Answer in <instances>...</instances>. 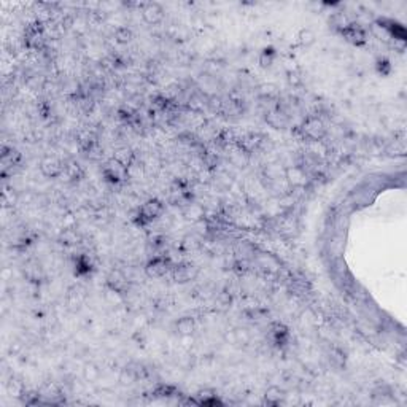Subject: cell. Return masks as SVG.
<instances>
[{
  "label": "cell",
  "mask_w": 407,
  "mask_h": 407,
  "mask_svg": "<svg viewBox=\"0 0 407 407\" xmlns=\"http://www.w3.org/2000/svg\"><path fill=\"white\" fill-rule=\"evenodd\" d=\"M297 38L302 46H310V45L315 42V34H314V30H310V29H302L299 32Z\"/></svg>",
  "instance_id": "cell-11"
},
{
  "label": "cell",
  "mask_w": 407,
  "mask_h": 407,
  "mask_svg": "<svg viewBox=\"0 0 407 407\" xmlns=\"http://www.w3.org/2000/svg\"><path fill=\"white\" fill-rule=\"evenodd\" d=\"M194 275H196V272H193V266H189V264L177 266L175 271H174V278L180 283L188 282V280H191Z\"/></svg>",
  "instance_id": "cell-8"
},
{
  "label": "cell",
  "mask_w": 407,
  "mask_h": 407,
  "mask_svg": "<svg viewBox=\"0 0 407 407\" xmlns=\"http://www.w3.org/2000/svg\"><path fill=\"white\" fill-rule=\"evenodd\" d=\"M114 37H116V42L118 43H129L132 38H134V32L123 25V27H118L116 32H114Z\"/></svg>",
  "instance_id": "cell-10"
},
{
  "label": "cell",
  "mask_w": 407,
  "mask_h": 407,
  "mask_svg": "<svg viewBox=\"0 0 407 407\" xmlns=\"http://www.w3.org/2000/svg\"><path fill=\"white\" fill-rule=\"evenodd\" d=\"M142 15H143V19L146 23L155 25V24H159L164 19V10H162V6L158 5V3H146L143 6V10H142Z\"/></svg>",
  "instance_id": "cell-5"
},
{
  "label": "cell",
  "mask_w": 407,
  "mask_h": 407,
  "mask_svg": "<svg viewBox=\"0 0 407 407\" xmlns=\"http://www.w3.org/2000/svg\"><path fill=\"white\" fill-rule=\"evenodd\" d=\"M196 329V323H194V318L191 317H183L180 320L177 321V331L178 334L181 336H191L194 333Z\"/></svg>",
  "instance_id": "cell-7"
},
{
  "label": "cell",
  "mask_w": 407,
  "mask_h": 407,
  "mask_svg": "<svg viewBox=\"0 0 407 407\" xmlns=\"http://www.w3.org/2000/svg\"><path fill=\"white\" fill-rule=\"evenodd\" d=\"M40 169L43 172V175H46V177H57V175H61L62 172H64V165H62V162L56 156H46V158L42 159Z\"/></svg>",
  "instance_id": "cell-4"
},
{
  "label": "cell",
  "mask_w": 407,
  "mask_h": 407,
  "mask_svg": "<svg viewBox=\"0 0 407 407\" xmlns=\"http://www.w3.org/2000/svg\"><path fill=\"white\" fill-rule=\"evenodd\" d=\"M136 379H137V374H136V371H134V369H131V367L123 369V371H121V374H119V382H121V384H124V385L134 384V382H136Z\"/></svg>",
  "instance_id": "cell-12"
},
{
  "label": "cell",
  "mask_w": 407,
  "mask_h": 407,
  "mask_svg": "<svg viewBox=\"0 0 407 407\" xmlns=\"http://www.w3.org/2000/svg\"><path fill=\"white\" fill-rule=\"evenodd\" d=\"M342 34L350 43H353V45H362L366 42V32L356 24L345 25V27L342 29Z\"/></svg>",
  "instance_id": "cell-6"
},
{
  "label": "cell",
  "mask_w": 407,
  "mask_h": 407,
  "mask_svg": "<svg viewBox=\"0 0 407 407\" xmlns=\"http://www.w3.org/2000/svg\"><path fill=\"white\" fill-rule=\"evenodd\" d=\"M283 398H285V393H283V390H280L278 386H271L269 390L266 391V394H264L266 403L267 404H272V406L280 404L283 401Z\"/></svg>",
  "instance_id": "cell-9"
},
{
  "label": "cell",
  "mask_w": 407,
  "mask_h": 407,
  "mask_svg": "<svg viewBox=\"0 0 407 407\" xmlns=\"http://www.w3.org/2000/svg\"><path fill=\"white\" fill-rule=\"evenodd\" d=\"M302 134L304 137H307L310 140H321L326 134V127L324 123L317 116H310L304 121L302 124Z\"/></svg>",
  "instance_id": "cell-1"
},
{
  "label": "cell",
  "mask_w": 407,
  "mask_h": 407,
  "mask_svg": "<svg viewBox=\"0 0 407 407\" xmlns=\"http://www.w3.org/2000/svg\"><path fill=\"white\" fill-rule=\"evenodd\" d=\"M99 375H100L99 369L95 367L94 364H88V366H86V369H85V377H86V380L92 382V380L97 379Z\"/></svg>",
  "instance_id": "cell-13"
},
{
  "label": "cell",
  "mask_w": 407,
  "mask_h": 407,
  "mask_svg": "<svg viewBox=\"0 0 407 407\" xmlns=\"http://www.w3.org/2000/svg\"><path fill=\"white\" fill-rule=\"evenodd\" d=\"M164 212V205H162V202L161 201H158V199H150V201H146L142 208H140V220L145 221V223H150L153 220H156L159 218V216L162 215Z\"/></svg>",
  "instance_id": "cell-2"
},
{
  "label": "cell",
  "mask_w": 407,
  "mask_h": 407,
  "mask_svg": "<svg viewBox=\"0 0 407 407\" xmlns=\"http://www.w3.org/2000/svg\"><path fill=\"white\" fill-rule=\"evenodd\" d=\"M169 271V263H167V259H164V258H153L148 264H146L145 267V272H146V275L151 277V278H159V277H162L165 275Z\"/></svg>",
  "instance_id": "cell-3"
}]
</instances>
